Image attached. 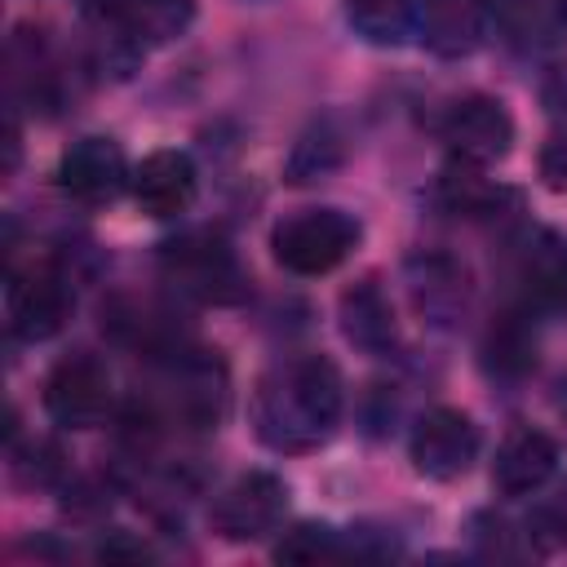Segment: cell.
<instances>
[{
  "mask_svg": "<svg viewBox=\"0 0 567 567\" xmlns=\"http://www.w3.org/2000/svg\"><path fill=\"white\" fill-rule=\"evenodd\" d=\"M554 465H558V443L536 425H514L496 447L492 487L501 496H527L540 483H549Z\"/></svg>",
  "mask_w": 567,
  "mask_h": 567,
  "instance_id": "obj_14",
  "label": "cell"
},
{
  "mask_svg": "<svg viewBox=\"0 0 567 567\" xmlns=\"http://www.w3.org/2000/svg\"><path fill=\"white\" fill-rule=\"evenodd\" d=\"M288 514V487L270 470H248L235 483H226L208 509V523L226 540H261L270 536Z\"/></svg>",
  "mask_w": 567,
  "mask_h": 567,
  "instance_id": "obj_7",
  "label": "cell"
},
{
  "mask_svg": "<svg viewBox=\"0 0 567 567\" xmlns=\"http://www.w3.org/2000/svg\"><path fill=\"white\" fill-rule=\"evenodd\" d=\"M514 284L523 310L567 306V239L558 230H527L514 248Z\"/></svg>",
  "mask_w": 567,
  "mask_h": 567,
  "instance_id": "obj_12",
  "label": "cell"
},
{
  "mask_svg": "<svg viewBox=\"0 0 567 567\" xmlns=\"http://www.w3.org/2000/svg\"><path fill=\"white\" fill-rule=\"evenodd\" d=\"M439 137H443V146L452 151L456 164L487 168V164H496V159L509 155V146H514V120H509V111H505L501 97L465 93V97H456L439 115Z\"/></svg>",
  "mask_w": 567,
  "mask_h": 567,
  "instance_id": "obj_5",
  "label": "cell"
},
{
  "mask_svg": "<svg viewBox=\"0 0 567 567\" xmlns=\"http://www.w3.org/2000/svg\"><path fill=\"white\" fill-rule=\"evenodd\" d=\"M540 177L549 190H567V137H554L540 151Z\"/></svg>",
  "mask_w": 567,
  "mask_h": 567,
  "instance_id": "obj_25",
  "label": "cell"
},
{
  "mask_svg": "<svg viewBox=\"0 0 567 567\" xmlns=\"http://www.w3.org/2000/svg\"><path fill=\"white\" fill-rule=\"evenodd\" d=\"M346 408L341 372L323 354L275 363L252 390V430L275 452H315L337 434Z\"/></svg>",
  "mask_w": 567,
  "mask_h": 567,
  "instance_id": "obj_1",
  "label": "cell"
},
{
  "mask_svg": "<svg viewBox=\"0 0 567 567\" xmlns=\"http://www.w3.org/2000/svg\"><path fill=\"white\" fill-rule=\"evenodd\" d=\"M111 18H115V31L133 49H151V44L177 40L190 27L195 0H115Z\"/></svg>",
  "mask_w": 567,
  "mask_h": 567,
  "instance_id": "obj_16",
  "label": "cell"
},
{
  "mask_svg": "<svg viewBox=\"0 0 567 567\" xmlns=\"http://www.w3.org/2000/svg\"><path fill=\"white\" fill-rule=\"evenodd\" d=\"M195 159L186 151H151L137 168H133V199L146 217H177L190 208L195 199Z\"/></svg>",
  "mask_w": 567,
  "mask_h": 567,
  "instance_id": "obj_13",
  "label": "cell"
},
{
  "mask_svg": "<svg viewBox=\"0 0 567 567\" xmlns=\"http://www.w3.org/2000/svg\"><path fill=\"white\" fill-rule=\"evenodd\" d=\"M523 536L536 554H554L567 545V478L536 487V496L523 514Z\"/></svg>",
  "mask_w": 567,
  "mask_h": 567,
  "instance_id": "obj_21",
  "label": "cell"
},
{
  "mask_svg": "<svg viewBox=\"0 0 567 567\" xmlns=\"http://www.w3.org/2000/svg\"><path fill=\"white\" fill-rule=\"evenodd\" d=\"M71 306H75V292L62 270H53V266L9 270L4 315H9V332L18 341H49L71 319Z\"/></svg>",
  "mask_w": 567,
  "mask_h": 567,
  "instance_id": "obj_8",
  "label": "cell"
},
{
  "mask_svg": "<svg viewBox=\"0 0 567 567\" xmlns=\"http://www.w3.org/2000/svg\"><path fill=\"white\" fill-rule=\"evenodd\" d=\"M337 315H341V337L354 350H363V354H390L394 350L399 323H394V306L377 279H359L354 288H346Z\"/></svg>",
  "mask_w": 567,
  "mask_h": 567,
  "instance_id": "obj_15",
  "label": "cell"
},
{
  "mask_svg": "<svg viewBox=\"0 0 567 567\" xmlns=\"http://www.w3.org/2000/svg\"><path fill=\"white\" fill-rule=\"evenodd\" d=\"M412 288H416V301L425 315H439V319H452L456 306H465V270L447 257H412Z\"/></svg>",
  "mask_w": 567,
  "mask_h": 567,
  "instance_id": "obj_19",
  "label": "cell"
},
{
  "mask_svg": "<svg viewBox=\"0 0 567 567\" xmlns=\"http://www.w3.org/2000/svg\"><path fill=\"white\" fill-rule=\"evenodd\" d=\"M275 563H319V558H346L350 540L346 532L328 527V523H297L275 540Z\"/></svg>",
  "mask_w": 567,
  "mask_h": 567,
  "instance_id": "obj_22",
  "label": "cell"
},
{
  "mask_svg": "<svg viewBox=\"0 0 567 567\" xmlns=\"http://www.w3.org/2000/svg\"><path fill=\"white\" fill-rule=\"evenodd\" d=\"M337 164H341V137L328 124H319L297 142V151L288 159V173H292V182H315L319 173H328Z\"/></svg>",
  "mask_w": 567,
  "mask_h": 567,
  "instance_id": "obj_23",
  "label": "cell"
},
{
  "mask_svg": "<svg viewBox=\"0 0 567 567\" xmlns=\"http://www.w3.org/2000/svg\"><path fill=\"white\" fill-rule=\"evenodd\" d=\"M58 186L75 204L97 208V204H111L124 186H133V173H128V159H124L120 142H111V137H80L58 159Z\"/></svg>",
  "mask_w": 567,
  "mask_h": 567,
  "instance_id": "obj_10",
  "label": "cell"
},
{
  "mask_svg": "<svg viewBox=\"0 0 567 567\" xmlns=\"http://www.w3.org/2000/svg\"><path fill=\"white\" fill-rule=\"evenodd\" d=\"M527 315L532 310H514V315H501L487 332V346H483V363L487 372L496 377H523L532 368V354H536V341L527 332Z\"/></svg>",
  "mask_w": 567,
  "mask_h": 567,
  "instance_id": "obj_20",
  "label": "cell"
},
{
  "mask_svg": "<svg viewBox=\"0 0 567 567\" xmlns=\"http://www.w3.org/2000/svg\"><path fill=\"white\" fill-rule=\"evenodd\" d=\"M496 22L492 0H416V40L439 58H470Z\"/></svg>",
  "mask_w": 567,
  "mask_h": 567,
  "instance_id": "obj_11",
  "label": "cell"
},
{
  "mask_svg": "<svg viewBox=\"0 0 567 567\" xmlns=\"http://www.w3.org/2000/svg\"><path fill=\"white\" fill-rule=\"evenodd\" d=\"M359 235L363 226L346 208H301L270 230V252L288 275L315 279V275L337 270L354 252Z\"/></svg>",
  "mask_w": 567,
  "mask_h": 567,
  "instance_id": "obj_4",
  "label": "cell"
},
{
  "mask_svg": "<svg viewBox=\"0 0 567 567\" xmlns=\"http://www.w3.org/2000/svg\"><path fill=\"white\" fill-rule=\"evenodd\" d=\"M408 456L416 474L434 483H452L470 474V465L478 461V425L456 408H430L408 439Z\"/></svg>",
  "mask_w": 567,
  "mask_h": 567,
  "instance_id": "obj_9",
  "label": "cell"
},
{
  "mask_svg": "<svg viewBox=\"0 0 567 567\" xmlns=\"http://www.w3.org/2000/svg\"><path fill=\"white\" fill-rule=\"evenodd\" d=\"M115 390H111V372L102 359H93L89 350H75L66 359H58L44 377V412L66 425V430H93L111 416Z\"/></svg>",
  "mask_w": 567,
  "mask_h": 567,
  "instance_id": "obj_6",
  "label": "cell"
},
{
  "mask_svg": "<svg viewBox=\"0 0 567 567\" xmlns=\"http://www.w3.org/2000/svg\"><path fill=\"white\" fill-rule=\"evenodd\" d=\"M439 199L452 208V213H465V217H492L501 213V204H514L518 195L509 186H496L487 182L478 168L470 164H452L443 177H439Z\"/></svg>",
  "mask_w": 567,
  "mask_h": 567,
  "instance_id": "obj_18",
  "label": "cell"
},
{
  "mask_svg": "<svg viewBox=\"0 0 567 567\" xmlns=\"http://www.w3.org/2000/svg\"><path fill=\"white\" fill-rule=\"evenodd\" d=\"M226 399H230V381L221 359L208 350L177 346L159 354V381H155V399H146V421L217 430V421L226 416Z\"/></svg>",
  "mask_w": 567,
  "mask_h": 567,
  "instance_id": "obj_2",
  "label": "cell"
},
{
  "mask_svg": "<svg viewBox=\"0 0 567 567\" xmlns=\"http://www.w3.org/2000/svg\"><path fill=\"white\" fill-rule=\"evenodd\" d=\"M159 275L177 292H186L195 301L226 306V301H239L244 297L239 257L226 244V235L221 230H208V226H195V230H182L177 239H168L159 248Z\"/></svg>",
  "mask_w": 567,
  "mask_h": 567,
  "instance_id": "obj_3",
  "label": "cell"
},
{
  "mask_svg": "<svg viewBox=\"0 0 567 567\" xmlns=\"http://www.w3.org/2000/svg\"><path fill=\"white\" fill-rule=\"evenodd\" d=\"M97 558H106V563H146L151 558V545L133 540L128 532H115L111 540L97 545Z\"/></svg>",
  "mask_w": 567,
  "mask_h": 567,
  "instance_id": "obj_24",
  "label": "cell"
},
{
  "mask_svg": "<svg viewBox=\"0 0 567 567\" xmlns=\"http://www.w3.org/2000/svg\"><path fill=\"white\" fill-rule=\"evenodd\" d=\"M346 22L368 44H403L416 35V0H346Z\"/></svg>",
  "mask_w": 567,
  "mask_h": 567,
  "instance_id": "obj_17",
  "label": "cell"
}]
</instances>
